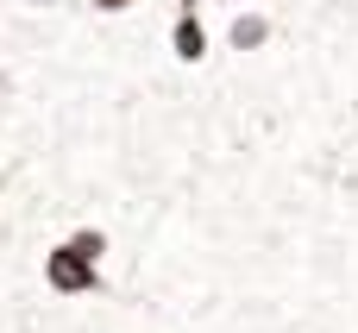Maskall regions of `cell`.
Instances as JSON below:
<instances>
[{
	"label": "cell",
	"instance_id": "3",
	"mask_svg": "<svg viewBox=\"0 0 358 333\" xmlns=\"http://www.w3.org/2000/svg\"><path fill=\"white\" fill-rule=\"evenodd\" d=\"M220 44H227L233 57H271V44H277V13H271V6H233Z\"/></svg>",
	"mask_w": 358,
	"mask_h": 333
},
{
	"label": "cell",
	"instance_id": "1",
	"mask_svg": "<svg viewBox=\"0 0 358 333\" xmlns=\"http://www.w3.org/2000/svg\"><path fill=\"white\" fill-rule=\"evenodd\" d=\"M107 258H113V227H101V220H76V227L57 233L50 246H38V283H44L50 302H88V296H107V290H113Z\"/></svg>",
	"mask_w": 358,
	"mask_h": 333
},
{
	"label": "cell",
	"instance_id": "7",
	"mask_svg": "<svg viewBox=\"0 0 358 333\" xmlns=\"http://www.w3.org/2000/svg\"><path fill=\"white\" fill-rule=\"evenodd\" d=\"M201 6H239V0H201Z\"/></svg>",
	"mask_w": 358,
	"mask_h": 333
},
{
	"label": "cell",
	"instance_id": "6",
	"mask_svg": "<svg viewBox=\"0 0 358 333\" xmlns=\"http://www.w3.org/2000/svg\"><path fill=\"white\" fill-rule=\"evenodd\" d=\"M6 195H13V170H0V201H6Z\"/></svg>",
	"mask_w": 358,
	"mask_h": 333
},
{
	"label": "cell",
	"instance_id": "4",
	"mask_svg": "<svg viewBox=\"0 0 358 333\" xmlns=\"http://www.w3.org/2000/svg\"><path fill=\"white\" fill-rule=\"evenodd\" d=\"M94 6V19H132L138 6H151V0H88Z\"/></svg>",
	"mask_w": 358,
	"mask_h": 333
},
{
	"label": "cell",
	"instance_id": "5",
	"mask_svg": "<svg viewBox=\"0 0 358 333\" xmlns=\"http://www.w3.org/2000/svg\"><path fill=\"white\" fill-rule=\"evenodd\" d=\"M19 6H25V13H57L63 0H19Z\"/></svg>",
	"mask_w": 358,
	"mask_h": 333
},
{
	"label": "cell",
	"instance_id": "2",
	"mask_svg": "<svg viewBox=\"0 0 358 333\" xmlns=\"http://www.w3.org/2000/svg\"><path fill=\"white\" fill-rule=\"evenodd\" d=\"M164 57L176 69H208L214 63V31L201 25V0H176L170 25H164Z\"/></svg>",
	"mask_w": 358,
	"mask_h": 333
}]
</instances>
